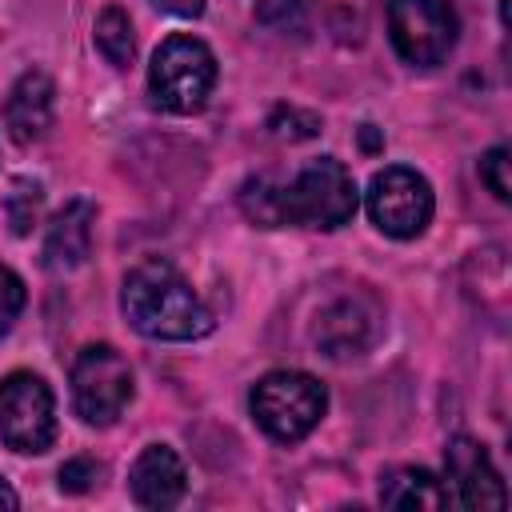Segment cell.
<instances>
[{"label":"cell","mask_w":512,"mask_h":512,"mask_svg":"<svg viewBox=\"0 0 512 512\" xmlns=\"http://www.w3.org/2000/svg\"><path fill=\"white\" fill-rule=\"evenodd\" d=\"M132 400V368L112 344L80 348L72 364V408L84 424H112Z\"/></svg>","instance_id":"cell-6"},{"label":"cell","mask_w":512,"mask_h":512,"mask_svg":"<svg viewBox=\"0 0 512 512\" xmlns=\"http://www.w3.org/2000/svg\"><path fill=\"white\" fill-rule=\"evenodd\" d=\"M96 480H100V464L88 460V456H76V460H68V464L60 468V492L80 496V492H88Z\"/></svg>","instance_id":"cell-21"},{"label":"cell","mask_w":512,"mask_h":512,"mask_svg":"<svg viewBox=\"0 0 512 512\" xmlns=\"http://www.w3.org/2000/svg\"><path fill=\"white\" fill-rule=\"evenodd\" d=\"M444 468H448V500H456L460 508H504L508 504V492H504V480L496 476L484 444H476L472 436H456L448 440V452H444Z\"/></svg>","instance_id":"cell-9"},{"label":"cell","mask_w":512,"mask_h":512,"mask_svg":"<svg viewBox=\"0 0 512 512\" xmlns=\"http://www.w3.org/2000/svg\"><path fill=\"white\" fill-rule=\"evenodd\" d=\"M360 140H364V148H376L380 140H376V132H372V124H364V132H360Z\"/></svg>","instance_id":"cell-24"},{"label":"cell","mask_w":512,"mask_h":512,"mask_svg":"<svg viewBox=\"0 0 512 512\" xmlns=\"http://www.w3.org/2000/svg\"><path fill=\"white\" fill-rule=\"evenodd\" d=\"M16 504H20V500H16V492H12V488L0 480V508H16Z\"/></svg>","instance_id":"cell-23"},{"label":"cell","mask_w":512,"mask_h":512,"mask_svg":"<svg viewBox=\"0 0 512 512\" xmlns=\"http://www.w3.org/2000/svg\"><path fill=\"white\" fill-rule=\"evenodd\" d=\"M128 488H132V500L140 508H152V512H164V508H176L188 492V472L180 464V456L168 448V444H148L132 472H128Z\"/></svg>","instance_id":"cell-11"},{"label":"cell","mask_w":512,"mask_h":512,"mask_svg":"<svg viewBox=\"0 0 512 512\" xmlns=\"http://www.w3.org/2000/svg\"><path fill=\"white\" fill-rule=\"evenodd\" d=\"M248 404H252L256 424L272 440L292 444V440H304L320 424V416L328 408V392L316 376L280 368V372H268V376L256 380Z\"/></svg>","instance_id":"cell-3"},{"label":"cell","mask_w":512,"mask_h":512,"mask_svg":"<svg viewBox=\"0 0 512 512\" xmlns=\"http://www.w3.org/2000/svg\"><path fill=\"white\" fill-rule=\"evenodd\" d=\"M152 4H160V8H168L176 16H200L204 12V0H152Z\"/></svg>","instance_id":"cell-22"},{"label":"cell","mask_w":512,"mask_h":512,"mask_svg":"<svg viewBox=\"0 0 512 512\" xmlns=\"http://www.w3.org/2000/svg\"><path fill=\"white\" fill-rule=\"evenodd\" d=\"M40 204H44V192L36 180H16L8 200H4V212H8V224L16 236H28L40 220Z\"/></svg>","instance_id":"cell-16"},{"label":"cell","mask_w":512,"mask_h":512,"mask_svg":"<svg viewBox=\"0 0 512 512\" xmlns=\"http://www.w3.org/2000/svg\"><path fill=\"white\" fill-rule=\"evenodd\" d=\"M268 128L272 136L280 140H308L320 132V116L316 112H304V108H292V104H280L272 116H268Z\"/></svg>","instance_id":"cell-17"},{"label":"cell","mask_w":512,"mask_h":512,"mask_svg":"<svg viewBox=\"0 0 512 512\" xmlns=\"http://www.w3.org/2000/svg\"><path fill=\"white\" fill-rule=\"evenodd\" d=\"M380 504L400 512H436L448 508V488L428 468H392L380 480Z\"/></svg>","instance_id":"cell-14"},{"label":"cell","mask_w":512,"mask_h":512,"mask_svg":"<svg viewBox=\"0 0 512 512\" xmlns=\"http://www.w3.org/2000/svg\"><path fill=\"white\" fill-rule=\"evenodd\" d=\"M92 224H96L92 200H68L52 216V224L44 232V252H40L44 256V268L48 272H72V268H80L88 260V252H92Z\"/></svg>","instance_id":"cell-13"},{"label":"cell","mask_w":512,"mask_h":512,"mask_svg":"<svg viewBox=\"0 0 512 512\" xmlns=\"http://www.w3.org/2000/svg\"><path fill=\"white\" fill-rule=\"evenodd\" d=\"M52 112H56V84L40 68L24 72L4 96V124H8V136L16 144L40 140L52 124Z\"/></svg>","instance_id":"cell-12"},{"label":"cell","mask_w":512,"mask_h":512,"mask_svg":"<svg viewBox=\"0 0 512 512\" xmlns=\"http://www.w3.org/2000/svg\"><path fill=\"white\" fill-rule=\"evenodd\" d=\"M120 308L148 340H196L212 332V312L168 260H144L124 276Z\"/></svg>","instance_id":"cell-1"},{"label":"cell","mask_w":512,"mask_h":512,"mask_svg":"<svg viewBox=\"0 0 512 512\" xmlns=\"http://www.w3.org/2000/svg\"><path fill=\"white\" fill-rule=\"evenodd\" d=\"M508 148H488L484 156H480V180H484V188L496 196V200H508L512 196V184H508Z\"/></svg>","instance_id":"cell-19"},{"label":"cell","mask_w":512,"mask_h":512,"mask_svg":"<svg viewBox=\"0 0 512 512\" xmlns=\"http://www.w3.org/2000/svg\"><path fill=\"white\" fill-rule=\"evenodd\" d=\"M148 88L168 112H196L216 88V56L196 36H168L148 68Z\"/></svg>","instance_id":"cell-4"},{"label":"cell","mask_w":512,"mask_h":512,"mask_svg":"<svg viewBox=\"0 0 512 512\" xmlns=\"http://www.w3.org/2000/svg\"><path fill=\"white\" fill-rule=\"evenodd\" d=\"M360 192L348 176V168L332 156L312 160L296 172L292 184H276V228L300 224V228H340L356 216Z\"/></svg>","instance_id":"cell-2"},{"label":"cell","mask_w":512,"mask_h":512,"mask_svg":"<svg viewBox=\"0 0 512 512\" xmlns=\"http://www.w3.org/2000/svg\"><path fill=\"white\" fill-rule=\"evenodd\" d=\"M300 16H304V0H256V24L264 28L288 32L300 24Z\"/></svg>","instance_id":"cell-20"},{"label":"cell","mask_w":512,"mask_h":512,"mask_svg":"<svg viewBox=\"0 0 512 512\" xmlns=\"http://www.w3.org/2000/svg\"><path fill=\"white\" fill-rule=\"evenodd\" d=\"M456 12L448 0H388V36L404 64L436 68L456 48Z\"/></svg>","instance_id":"cell-5"},{"label":"cell","mask_w":512,"mask_h":512,"mask_svg":"<svg viewBox=\"0 0 512 512\" xmlns=\"http://www.w3.org/2000/svg\"><path fill=\"white\" fill-rule=\"evenodd\" d=\"M0 440L12 452H44L56 440V400L52 388L32 372H12L0 380Z\"/></svg>","instance_id":"cell-7"},{"label":"cell","mask_w":512,"mask_h":512,"mask_svg":"<svg viewBox=\"0 0 512 512\" xmlns=\"http://www.w3.org/2000/svg\"><path fill=\"white\" fill-rule=\"evenodd\" d=\"M432 204H436L432 200V184L420 172L404 168V164L380 168L372 176V184H368V216L392 240L420 236L428 228V220H432Z\"/></svg>","instance_id":"cell-8"},{"label":"cell","mask_w":512,"mask_h":512,"mask_svg":"<svg viewBox=\"0 0 512 512\" xmlns=\"http://www.w3.org/2000/svg\"><path fill=\"white\" fill-rule=\"evenodd\" d=\"M380 332V304L368 296V292H352V296H340L332 300L320 320H316V348L332 360H344V356H360Z\"/></svg>","instance_id":"cell-10"},{"label":"cell","mask_w":512,"mask_h":512,"mask_svg":"<svg viewBox=\"0 0 512 512\" xmlns=\"http://www.w3.org/2000/svg\"><path fill=\"white\" fill-rule=\"evenodd\" d=\"M24 300H28L24 280H20L8 264H0V340H4V336H8V328L16 324V316H20Z\"/></svg>","instance_id":"cell-18"},{"label":"cell","mask_w":512,"mask_h":512,"mask_svg":"<svg viewBox=\"0 0 512 512\" xmlns=\"http://www.w3.org/2000/svg\"><path fill=\"white\" fill-rule=\"evenodd\" d=\"M96 48H100V56L108 60V64H116V68H128L132 64V56H136V36H132V20H128V12L124 8H104L100 16H96Z\"/></svg>","instance_id":"cell-15"}]
</instances>
